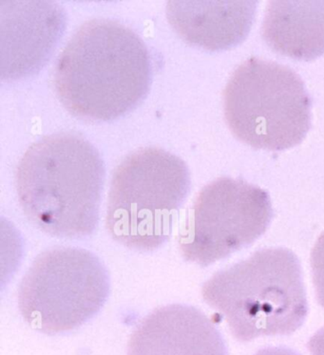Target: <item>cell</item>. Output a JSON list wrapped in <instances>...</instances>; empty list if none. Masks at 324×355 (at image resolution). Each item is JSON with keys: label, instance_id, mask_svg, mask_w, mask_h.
<instances>
[{"label": "cell", "instance_id": "1", "mask_svg": "<svg viewBox=\"0 0 324 355\" xmlns=\"http://www.w3.org/2000/svg\"><path fill=\"white\" fill-rule=\"evenodd\" d=\"M153 63L142 38L117 20L82 24L59 56L56 94L82 120L106 122L135 110L150 92Z\"/></svg>", "mask_w": 324, "mask_h": 355}, {"label": "cell", "instance_id": "2", "mask_svg": "<svg viewBox=\"0 0 324 355\" xmlns=\"http://www.w3.org/2000/svg\"><path fill=\"white\" fill-rule=\"evenodd\" d=\"M104 182L99 151L74 132L35 141L17 169L24 215L42 232L61 239H83L95 232Z\"/></svg>", "mask_w": 324, "mask_h": 355}, {"label": "cell", "instance_id": "3", "mask_svg": "<svg viewBox=\"0 0 324 355\" xmlns=\"http://www.w3.org/2000/svg\"><path fill=\"white\" fill-rule=\"evenodd\" d=\"M203 300L223 318L236 340L290 336L308 315L302 264L284 248H264L204 283Z\"/></svg>", "mask_w": 324, "mask_h": 355}, {"label": "cell", "instance_id": "4", "mask_svg": "<svg viewBox=\"0 0 324 355\" xmlns=\"http://www.w3.org/2000/svg\"><path fill=\"white\" fill-rule=\"evenodd\" d=\"M191 189L187 164L158 148L138 149L113 172L108 230L131 250L153 252L171 239Z\"/></svg>", "mask_w": 324, "mask_h": 355}, {"label": "cell", "instance_id": "5", "mask_svg": "<svg viewBox=\"0 0 324 355\" xmlns=\"http://www.w3.org/2000/svg\"><path fill=\"white\" fill-rule=\"evenodd\" d=\"M223 109L239 140L266 150L300 145L312 125V102L299 74L257 58L244 61L231 76Z\"/></svg>", "mask_w": 324, "mask_h": 355}, {"label": "cell", "instance_id": "6", "mask_svg": "<svg viewBox=\"0 0 324 355\" xmlns=\"http://www.w3.org/2000/svg\"><path fill=\"white\" fill-rule=\"evenodd\" d=\"M110 276L92 252L56 247L33 261L19 287V309L41 333H68L100 312L109 297Z\"/></svg>", "mask_w": 324, "mask_h": 355}, {"label": "cell", "instance_id": "7", "mask_svg": "<svg viewBox=\"0 0 324 355\" xmlns=\"http://www.w3.org/2000/svg\"><path fill=\"white\" fill-rule=\"evenodd\" d=\"M274 212L268 193L241 179L219 178L205 185L180 229L187 261L207 267L248 248L268 229Z\"/></svg>", "mask_w": 324, "mask_h": 355}, {"label": "cell", "instance_id": "8", "mask_svg": "<svg viewBox=\"0 0 324 355\" xmlns=\"http://www.w3.org/2000/svg\"><path fill=\"white\" fill-rule=\"evenodd\" d=\"M65 10L55 1L0 2L1 79L40 73L65 33Z\"/></svg>", "mask_w": 324, "mask_h": 355}, {"label": "cell", "instance_id": "9", "mask_svg": "<svg viewBox=\"0 0 324 355\" xmlns=\"http://www.w3.org/2000/svg\"><path fill=\"white\" fill-rule=\"evenodd\" d=\"M127 355H230L222 333L202 311L172 304L157 308L136 326Z\"/></svg>", "mask_w": 324, "mask_h": 355}, {"label": "cell", "instance_id": "10", "mask_svg": "<svg viewBox=\"0 0 324 355\" xmlns=\"http://www.w3.org/2000/svg\"><path fill=\"white\" fill-rule=\"evenodd\" d=\"M258 1L172 0L167 17L187 43L205 50H228L248 37L256 17Z\"/></svg>", "mask_w": 324, "mask_h": 355}, {"label": "cell", "instance_id": "11", "mask_svg": "<svg viewBox=\"0 0 324 355\" xmlns=\"http://www.w3.org/2000/svg\"><path fill=\"white\" fill-rule=\"evenodd\" d=\"M262 35L272 50L298 60L324 53V0H274L267 5Z\"/></svg>", "mask_w": 324, "mask_h": 355}, {"label": "cell", "instance_id": "12", "mask_svg": "<svg viewBox=\"0 0 324 355\" xmlns=\"http://www.w3.org/2000/svg\"><path fill=\"white\" fill-rule=\"evenodd\" d=\"M310 262L316 297L318 304L324 308V232L313 247Z\"/></svg>", "mask_w": 324, "mask_h": 355}, {"label": "cell", "instance_id": "13", "mask_svg": "<svg viewBox=\"0 0 324 355\" xmlns=\"http://www.w3.org/2000/svg\"><path fill=\"white\" fill-rule=\"evenodd\" d=\"M307 349L311 355H324V326L310 337Z\"/></svg>", "mask_w": 324, "mask_h": 355}, {"label": "cell", "instance_id": "14", "mask_svg": "<svg viewBox=\"0 0 324 355\" xmlns=\"http://www.w3.org/2000/svg\"><path fill=\"white\" fill-rule=\"evenodd\" d=\"M254 355H300L295 349L285 346L266 347L261 349Z\"/></svg>", "mask_w": 324, "mask_h": 355}]
</instances>
